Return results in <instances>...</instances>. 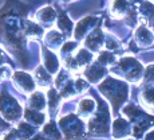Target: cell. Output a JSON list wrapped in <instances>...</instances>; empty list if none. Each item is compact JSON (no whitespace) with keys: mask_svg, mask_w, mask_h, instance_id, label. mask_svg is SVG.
<instances>
[{"mask_svg":"<svg viewBox=\"0 0 154 140\" xmlns=\"http://www.w3.org/2000/svg\"><path fill=\"white\" fill-rule=\"evenodd\" d=\"M99 90L110 100L114 113H117L119 106L126 101L127 93H129V86L126 82L118 81L114 78H107L105 82L99 85Z\"/></svg>","mask_w":154,"mask_h":140,"instance_id":"1","label":"cell"},{"mask_svg":"<svg viewBox=\"0 0 154 140\" xmlns=\"http://www.w3.org/2000/svg\"><path fill=\"white\" fill-rule=\"evenodd\" d=\"M123 113L133 123V135L137 139H140L143 135L145 131L149 127H152L154 123V116L147 115L146 112L141 111L138 106L133 105V104L126 105L125 109H123Z\"/></svg>","mask_w":154,"mask_h":140,"instance_id":"2","label":"cell"},{"mask_svg":"<svg viewBox=\"0 0 154 140\" xmlns=\"http://www.w3.org/2000/svg\"><path fill=\"white\" fill-rule=\"evenodd\" d=\"M109 121H110V116L106 105L100 104L99 111L93 115V119L90 120V132L94 135H107L109 133Z\"/></svg>","mask_w":154,"mask_h":140,"instance_id":"3","label":"cell"},{"mask_svg":"<svg viewBox=\"0 0 154 140\" xmlns=\"http://www.w3.org/2000/svg\"><path fill=\"white\" fill-rule=\"evenodd\" d=\"M118 69L122 71V76L131 82H138L142 77L143 69L142 65L134 58H123L118 63Z\"/></svg>","mask_w":154,"mask_h":140,"instance_id":"4","label":"cell"},{"mask_svg":"<svg viewBox=\"0 0 154 140\" xmlns=\"http://www.w3.org/2000/svg\"><path fill=\"white\" fill-rule=\"evenodd\" d=\"M59 124H60V128L63 129L67 140L81 139V135L83 133V128H82V123L76 119V116L72 115V116L63 117L59 121Z\"/></svg>","mask_w":154,"mask_h":140,"instance_id":"5","label":"cell"},{"mask_svg":"<svg viewBox=\"0 0 154 140\" xmlns=\"http://www.w3.org/2000/svg\"><path fill=\"white\" fill-rule=\"evenodd\" d=\"M0 112L8 120H16L20 116V105L8 94L0 96Z\"/></svg>","mask_w":154,"mask_h":140,"instance_id":"6","label":"cell"},{"mask_svg":"<svg viewBox=\"0 0 154 140\" xmlns=\"http://www.w3.org/2000/svg\"><path fill=\"white\" fill-rule=\"evenodd\" d=\"M15 82H16V86L24 93H29V92L34 90L35 84L32 81V78L28 76L27 73H23V71H16L14 76Z\"/></svg>","mask_w":154,"mask_h":140,"instance_id":"7","label":"cell"},{"mask_svg":"<svg viewBox=\"0 0 154 140\" xmlns=\"http://www.w3.org/2000/svg\"><path fill=\"white\" fill-rule=\"evenodd\" d=\"M131 132V125L129 121H126L125 119H117L112 123V135L114 138L121 139V138H126L130 135Z\"/></svg>","mask_w":154,"mask_h":140,"instance_id":"8","label":"cell"},{"mask_svg":"<svg viewBox=\"0 0 154 140\" xmlns=\"http://www.w3.org/2000/svg\"><path fill=\"white\" fill-rule=\"evenodd\" d=\"M135 39H137V42L140 43L141 46H149V44L153 42V34L147 27L141 26V27L137 28Z\"/></svg>","mask_w":154,"mask_h":140,"instance_id":"9","label":"cell"},{"mask_svg":"<svg viewBox=\"0 0 154 140\" xmlns=\"http://www.w3.org/2000/svg\"><path fill=\"white\" fill-rule=\"evenodd\" d=\"M102 44H103V34L99 28L95 30V31L88 37V39L86 41V46H87L91 51H97Z\"/></svg>","mask_w":154,"mask_h":140,"instance_id":"10","label":"cell"},{"mask_svg":"<svg viewBox=\"0 0 154 140\" xmlns=\"http://www.w3.org/2000/svg\"><path fill=\"white\" fill-rule=\"evenodd\" d=\"M97 20L98 19H97L95 16H87L86 19L82 20V22H79L78 27H76V30H75V38L76 39H81V37H83V35L86 34V31H87L91 26L95 24Z\"/></svg>","mask_w":154,"mask_h":140,"instance_id":"11","label":"cell"},{"mask_svg":"<svg viewBox=\"0 0 154 140\" xmlns=\"http://www.w3.org/2000/svg\"><path fill=\"white\" fill-rule=\"evenodd\" d=\"M94 109H95V101H94L93 98H88V97L83 98V100L79 103V106H78L79 115H81L82 117L90 116L91 113L94 112Z\"/></svg>","mask_w":154,"mask_h":140,"instance_id":"12","label":"cell"},{"mask_svg":"<svg viewBox=\"0 0 154 140\" xmlns=\"http://www.w3.org/2000/svg\"><path fill=\"white\" fill-rule=\"evenodd\" d=\"M141 103L146 108H154V85H149L142 90Z\"/></svg>","mask_w":154,"mask_h":140,"instance_id":"13","label":"cell"},{"mask_svg":"<svg viewBox=\"0 0 154 140\" xmlns=\"http://www.w3.org/2000/svg\"><path fill=\"white\" fill-rule=\"evenodd\" d=\"M43 54H44V59H46V65H47L48 73H55L59 66V62H58V59H56V57L52 54V53H50L47 49H44Z\"/></svg>","mask_w":154,"mask_h":140,"instance_id":"14","label":"cell"},{"mask_svg":"<svg viewBox=\"0 0 154 140\" xmlns=\"http://www.w3.org/2000/svg\"><path fill=\"white\" fill-rule=\"evenodd\" d=\"M58 27L60 31H63L64 34H70L71 31H72V23H71V20L67 18L66 14L62 12L59 15L58 18Z\"/></svg>","mask_w":154,"mask_h":140,"instance_id":"15","label":"cell"},{"mask_svg":"<svg viewBox=\"0 0 154 140\" xmlns=\"http://www.w3.org/2000/svg\"><path fill=\"white\" fill-rule=\"evenodd\" d=\"M44 104H46V101H44V96L40 92H36V93H32L31 97H29V106L34 109H43L44 108Z\"/></svg>","mask_w":154,"mask_h":140,"instance_id":"16","label":"cell"},{"mask_svg":"<svg viewBox=\"0 0 154 140\" xmlns=\"http://www.w3.org/2000/svg\"><path fill=\"white\" fill-rule=\"evenodd\" d=\"M86 76L88 77L90 81H98L99 78H102L105 76V69L98 66V65H93L87 71H86Z\"/></svg>","mask_w":154,"mask_h":140,"instance_id":"17","label":"cell"},{"mask_svg":"<svg viewBox=\"0 0 154 140\" xmlns=\"http://www.w3.org/2000/svg\"><path fill=\"white\" fill-rule=\"evenodd\" d=\"M38 20H42V22H51V20H54V18L56 16L55 15V11L52 10L51 7H46V8H43V10H40L39 12H38Z\"/></svg>","mask_w":154,"mask_h":140,"instance_id":"18","label":"cell"},{"mask_svg":"<svg viewBox=\"0 0 154 140\" xmlns=\"http://www.w3.org/2000/svg\"><path fill=\"white\" fill-rule=\"evenodd\" d=\"M141 12L143 19H146V22H152L154 19V5L150 4L149 2H145L141 7Z\"/></svg>","mask_w":154,"mask_h":140,"instance_id":"19","label":"cell"},{"mask_svg":"<svg viewBox=\"0 0 154 140\" xmlns=\"http://www.w3.org/2000/svg\"><path fill=\"white\" fill-rule=\"evenodd\" d=\"M26 119L29 121V123L35 124V125H39L44 121V116L39 112H32V111H26Z\"/></svg>","mask_w":154,"mask_h":140,"instance_id":"20","label":"cell"},{"mask_svg":"<svg viewBox=\"0 0 154 140\" xmlns=\"http://www.w3.org/2000/svg\"><path fill=\"white\" fill-rule=\"evenodd\" d=\"M43 133H46V135L51 136V138H54V139H56V140H59V139L62 138V135H60V132H59L58 127H56L54 123L46 124V125H44V128H43Z\"/></svg>","mask_w":154,"mask_h":140,"instance_id":"21","label":"cell"},{"mask_svg":"<svg viewBox=\"0 0 154 140\" xmlns=\"http://www.w3.org/2000/svg\"><path fill=\"white\" fill-rule=\"evenodd\" d=\"M59 103H60V94H56V92L54 89L48 90V106L50 109L55 111L59 106Z\"/></svg>","mask_w":154,"mask_h":140,"instance_id":"22","label":"cell"},{"mask_svg":"<svg viewBox=\"0 0 154 140\" xmlns=\"http://www.w3.org/2000/svg\"><path fill=\"white\" fill-rule=\"evenodd\" d=\"M98 62L100 65H111L115 62V57H114V54H111V53H109V51H103L102 54L99 55Z\"/></svg>","mask_w":154,"mask_h":140,"instance_id":"23","label":"cell"},{"mask_svg":"<svg viewBox=\"0 0 154 140\" xmlns=\"http://www.w3.org/2000/svg\"><path fill=\"white\" fill-rule=\"evenodd\" d=\"M36 78L42 85H46L50 81V74L48 71L43 70V67H38L36 69Z\"/></svg>","mask_w":154,"mask_h":140,"instance_id":"24","label":"cell"},{"mask_svg":"<svg viewBox=\"0 0 154 140\" xmlns=\"http://www.w3.org/2000/svg\"><path fill=\"white\" fill-rule=\"evenodd\" d=\"M143 82H145V84H147V85H153L154 84V65L147 66L146 71H145Z\"/></svg>","mask_w":154,"mask_h":140,"instance_id":"25","label":"cell"},{"mask_svg":"<svg viewBox=\"0 0 154 140\" xmlns=\"http://www.w3.org/2000/svg\"><path fill=\"white\" fill-rule=\"evenodd\" d=\"M145 140H154V129L150 131V132L147 133L146 138H145Z\"/></svg>","mask_w":154,"mask_h":140,"instance_id":"26","label":"cell"}]
</instances>
